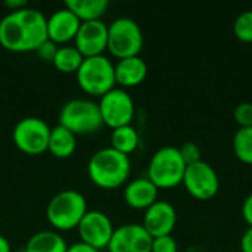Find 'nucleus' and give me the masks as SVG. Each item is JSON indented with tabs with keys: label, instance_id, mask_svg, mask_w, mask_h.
<instances>
[{
	"label": "nucleus",
	"instance_id": "nucleus-1",
	"mask_svg": "<svg viewBox=\"0 0 252 252\" xmlns=\"http://www.w3.org/2000/svg\"><path fill=\"white\" fill-rule=\"evenodd\" d=\"M47 37V18L43 12L24 7L9 12L0 21V44L10 52H35Z\"/></svg>",
	"mask_w": 252,
	"mask_h": 252
},
{
	"label": "nucleus",
	"instance_id": "nucleus-2",
	"mask_svg": "<svg viewBox=\"0 0 252 252\" xmlns=\"http://www.w3.org/2000/svg\"><path fill=\"white\" fill-rule=\"evenodd\" d=\"M131 173L130 158L114 148L99 149L87 164L90 180L102 189H117L123 186Z\"/></svg>",
	"mask_w": 252,
	"mask_h": 252
},
{
	"label": "nucleus",
	"instance_id": "nucleus-3",
	"mask_svg": "<svg viewBox=\"0 0 252 252\" xmlns=\"http://www.w3.org/2000/svg\"><path fill=\"white\" fill-rule=\"evenodd\" d=\"M87 211V201L84 195L74 189H65L58 192L49 201L46 217L52 227L65 232L77 229Z\"/></svg>",
	"mask_w": 252,
	"mask_h": 252
},
{
	"label": "nucleus",
	"instance_id": "nucleus-4",
	"mask_svg": "<svg viewBox=\"0 0 252 252\" xmlns=\"http://www.w3.org/2000/svg\"><path fill=\"white\" fill-rule=\"evenodd\" d=\"M186 167L179 148L164 146L152 155L146 177L158 189H173L183 183Z\"/></svg>",
	"mask_w": 252,
	"mask_h": 252
},
{
	"label": "nucleus",
	"instance_id": "nucleus-5",
	"mask_svg": "<svg viewBox=\"0 0 252 252\" xmlns=\"http://www.w3.org/2000/svg\"><path fill=\"white\" fill-rule=\"evenodd\" d=\"M80 89L92 96L102 97L115 87V65L105 55L84 58L75 72Z\"/></svg>",
	"mask_w": 252,
	"mask_h": 252
},
{
	"label": "nucleus",
	"instance_id": "nucleus-6",
	"mask_svg": "<svg viewBox=\"0 0 252 252\" xmlns=\"http://www.w3.org/2000/svg\"><path fill=\"white\" fill-rule=\"evenodd\" d=\"M59 124L77 134H92L102 128L99 105L89 99H71L59 111Z\"/></svg>",
	"mask_w": 252,
	"mask_h": 252
},
{
	"label": "nucleus",
	"instance_id": "nucleus-7",
	"mask_svg": "<svg viewBox=\"0 0 252 252\" xmlns=\"http://www.w3.org/2000/svg\"><path fill=\"white\" fill-rule=\"evenodd\" d=\"M143 49V32L139 24L121 16L108 25V50L118 59L139 56Z\"/></svg>",
	"mask_w": 252,
	"mask_h": 252
},
{
	"label": "nucleus",
	"instance_id": "nucleus-8",
	"mask_svg": "<svg viewBox=\"0 0 252 252\" xmlns=\"http://www.w3.org/2000/svg\"><path fill=\"white\" fill-rule=\"evenodd\" d=\"M49 124L38 117H27L16 123L12 139L15 146L27 155H41L49 148Z\"/></svg>",
	"mask_w": 252,
	"mask_h": 252
},
{
	"label": "nucleus",
	"instance_id": "nucleus-9",
	"mask_svg": "<svg viewBox=\"0 0 252 252\" xmlns=\"http://www.w3.org/2000/svg\"><path fill=\"white\" fill-rule=\"evenodd\" d=\"M99 111L103 126L114 128L130 126L134 118L133 97L121 87H114L99 100Z\"/></svg>",
	"mask_w": 252,
	"mask_h": 252
},
{
	"label": "nucleus",
	"instance_id": "nucleus-10",
	"mask_svg": "<svg viewBox=\"0 0 252 252\" xmlns=\"http://www.w3.org/2000/svg\"><path fill=\"white\" fill-rule=\"evenodd\" d=\"M183 186L188 193L195 199L210 201L219 193L220 179L211 164L199 161L186 167Z\"/></svg>",
	"mask_w": 252,
	"mask_h": 252
},
{
	"label": "nucleus",
	"instance_id": "nucleus-11",
	"mask_svg": "<svg viewBox=\"0 0 252 252\" xmlns=\"http://www.w3.org/2000/svg\"><path fill=\"white\" fill-rule=\"evenodd\" d=\"M77 229H78L81 242L99 251L103 248H108L109 241L115 230L111 219L99 210L87 211Z\"/></svg>",
	"mask_w": 252,
	"mask_h": 252
},
{
	"label": "nucleus",
	"instance_id": "nucleus-12",
	"mask_svg": "<svg viewBox=\"0 0 252 252\" xmlns=\"http://www.w3.org/2000/svg\"><path fill=\"white\" fill-rule=\"evenodd\" d=\"M74 46L83 58L103 55L108 49V25L102 19L81 22L74 38Z\"/></svg>",
	"mask_w": 252,
	"mask_h": 252
},
{
	"label": "nucleus",
	"instance_id": "nucleus-13",
	"mask_svg": "<svg viewBox=\"0 0 252 252\" xmlns=\"http://www.w3.org/2000/svg\"><path fill=\"white\" fill-rule=\"evenodd\" d=\"M152 236L145 230L142 224L130 223L123 224L114 230L109 241V252H151Z\"/></svg>",
	"mask_w": 252,
	"mask_h": 252
},
{
	"label": "nucleus",
	"instance_id": "nucleus-14",
	"mask_svg": "<svg viewBox=\"0 0 252 252\" xmlns=\"http://www.w3.org/2000/svg\"><path fill=\"white\" fill-rule=\"evenodd\" d=\"M177 224V211L168 201H157L143 214L142 226L152 238L168 236Z\"/></svg>",
	"mask_w": 252,
	"mask_h": 252
},
{
	"label": "nucleus",
	"instance_id": "nucleus-15",
	"mask_svg": "<svg viewBox=\"0 0 252 252\" xmlns=\"http://www.w3.org/2000/svg\"><path fill=\"white\" fill-rule=\"evenodd\" d=\"M80 25L81 21L68 7L58 9L47 18V37L58 46H65L75 38Z\"/></svg>",
	"mask_w": 252,
	"mask_h": 252
},
{
	"label": "nucleus",
	"instance_id": "nucleus-16",
	"mask_svg": "<svg viewBox=\"0 0 252 252\" xmlns=\"http://www.w3.org/2000/svg\"><path fill=\"white\" fill-rule=\"evenodd\" d=\"M159 189L148 179L139 177L127 183L124 189V201L134 210H148L158 201Z\"/></svg>",
	"mask_w": 252,
	"mask_h": 252
},
{
	"label": "nucleus",
	"instance_id": "nucleus-17",
	"mask_svg": "<svg viewBox=\"0 0 252 252\" xmlns=\"http://www.w3.org/2000/svg\"><path fill=\"white\" fill-rule=\"evenodd\" d=\"M148 65L140 56L118 59L115 63V83L121 87H136L145 81Z\"/></svg>",
	"mask_w": 252,
	"mask_h": 252
},
{
	"label": "nucleus",
	"instance_id": "nucleus-18",
	"mask_svg": "<svg viewBox=\"0 0 252 252\" xmlns=\"http://www.w3.org/2000/svg\"><path fill=\"white\" fill-rule=\"evenodd\" d=\"M77 148V139L75 134L71 133L68 128L58 124L50 130V137H49V148L47 151L56 157V158H69Z\"/></svg>",
	"mask_w": 252,
	"mask_h": 252
},
{
	"label": "nucleus",
	"instance_id": "nucleus-19",
	"mask_svg": "<svg viewBox=\"0 0 252 252\" xmlns=\"http://www.w3.org/2000/svg\"><path fill=\"white\" fill-rule=\"evenodd\" d=\"M66 248L68 245L59 233L52 230H41L28 239L25 252H66Z\"/></svg>",
	"mask_w": 252,
	"mask_h": 252
},
{
	"label": "nucleus",
	"instance_id": "nucleus-20",
	"mask_svg": "<svg viewBox=\"0 0 252 252\" xmlns=\"http://www.w3.org/2000/svg\"><path fill=\"white\" fill-rule=\"evenodd\" d=\"M68 7L81 22L100 19L109 7L108 0H66Z\"/></svg>",
	"mask_w": 252,
	"mask_h": 252
},
{
	"label": "nucleus",
	"instance_id": "nucleus-21",
	"mask_svg": "<svg viewBox=\"0 0 252 252\" xmlns=\"http://www.w3.org/2000/svg\"><path fill=\"white\" fill-rule=\"evenodd\" d=\"M139 140V133L131 124L114 128L111 133V148L127 157L137 149Z\"/></svg>",
	"mask_w": 252,
	"mask_h": 252
},
{
	"label": "nucleus",
	"instance_id": "nucleus-22",
	"mask_svg": "<svg viewBox=\"0 0 252 252\" xmlns=\"http://www.w3.org/2000/svg\"><path fill=\"white\" fill-rule=\"evenodd\" d=\"M83 55L78 52V49L75 46H59L52 63L55 65V68L63 74H75L80 68V65L83 63Z\"/></svg>",
	"mask_w": 252,
	"mask_h": 252
},
{
	"label": "nucleus",
	"instance_id": "nucleus-23",
	"mask_svg": "<svg viewBox=\"0 0 252 252\" xmlns=\"http://www.w3.org/2000/svg\"><path fill=\"white\" fill-rule=\"evenodd\" d=\"M233 152L241 162L252 165V127L238 128L233 136Z\"/></svg>",
	"mask_w": 252,
	"mask_h": 252
},
{
	"label": "nucleus",
	"instance_id": "nucleus-24",
	"mask_svg": "<svg viewBox=\"0 0 252 252\" xmlns=\"http://www.w3.org/2000/svg\"><path fill=\"white\" fill-rule=\"evenodd\" d=\"M233 32L242 43H252V10L242 12L233 24Z\"/></svg>",
	"mask_w": 252,
	"mask_h": 252
},
{
	"label": "nucleus",
	"instance_id": "nucleus-25",
	"mask_svg": "<svg viewBox=\"0 0 252 252\" xmlns=\"http://www.w3.org/2000/svg\"><path fill=\"white\" fill-rule=\"evenodd\" d=\"M235 121L239 126V128L252 127V103L251 102H242L236 106L233 112Z\"/></svg>",
	"mask_w": 252,
	"mask_h": 252
},
{
	"label": "nucleus",
	"instance_id": "nucleus-26",
	"mask_svg": "<svg viewBox=\"0 0 252 252\" xmlns=\"http://www.w3.org/2000/svg\"><path fill=\"white\" fill-rule=\"evenodd\" d=\"M179 151H180V155H182L183 161L186 162V165H190V164H195V162L202 161L201 159V149H199V146L195 142H186V143H183L179 148Z\"/></svg>",
	"mask_w": 252,
	"mask_h": 252
},
{
	"label": "nucleus",
	"instance_id": "nucleus-27",
	"mask_svg": "<svg viewBox=\"0 0 252 252\" xmlns=\"http://www.w3.org/2000/svg\"><path fill=\"white\" fill-rule=\"evenodd\" d=\"M179 245L176 239L168 235V236H159L152 239V248L151 252H177Z\"/></svg>",
	"mask_w": 252,
	"mask_h": 252
},
{
	"label": "nucleus",
	"instance_id": "nucleus-28",
	"mask_svg": "<svg viewBox=\"0 0 252 252\" xmlns=\"http://www.w3.org/2000/svg\"><path fill=\"white\" fill-rule=\"evenodd\" d=\"M58 49H59V46L56 44V43H53V41H50V40H46L35 52H37V55L40 56V59H43V61H53V58H55V55H56V52H58Z\"/></svg>",
	"mask_w": 252,
	"mask_h": 252
},
{
	"label": "nucleus",
	"instance_id": "nucleus-29",
	"mask_svg": "<svg viewBox=\"0 0 252 252\" xmlns=\"http://www.w3.org/2000/svg\"><path fill=\"white\" fill-rule=\"evenodd\" d=\"M242 217L245 220V223L248 224V227H252V193H250L245 201L242 202Z\"/></svg>",
	"mask_w": 252,
	"mask_h": 252
},
{
	"label": "nucleus",
	"instance_id": "nucleus-30",
	"mask_svg": "<svg viewBox=\"0 0 252 252\" xmlns=\"http://www.w3.org/2000/svg\"><path fill=\"white\" fill-rule=\"evenodd\" d=\"M241 251L252 252V227H248L241 238Z\"/></svg>",
	"mask_w": 252,
	"mask_h": 252
},
{
	"label": "nucleus",
	"instance_id": "nucleus-31",
	"mask_svg": "<svg viewBox=\"0 0 252 252\" xmlns=\"http://www.w3.org/2000/svg\"><path fill=\"white\" fill-rule=\"evenodd\" d=\"M66 252H100L99 250L84 244V242H77V244H72L71 247L66 248Z\"/></svg>",
	"mask_w": 252,
	"mask_h": 252
},
{
	"label": "nucleus",
	"instance_id": "nucleus-32",
	"mask_svg": "<svg viewBox=\"0 0 252 252\" xmlns=\"http://www.w3.org/2000/svg\"><path fill=\"white\" fill-rule=\"evenodd\" d=\"M4 6L9 7L10 12H15V10H19V9L27 7V1L25 0H6L4 1Z\"/></svg>",
	"mask_w": 252,
	"mask_h": 252
},
{
	"label": "nucleus",
	"instance_id": "nucleus-33",
	"mask_svg": "<svg viewBox=\"0 0 252 252\" xmlns=\"http://www.w3.org/2000/svg\"><path fill=\"white\" fill-rule=\"evenodd\" d=\"M0 252H12L9 241L3 235H0Z\"/></svg>",
	"mask_w": 252,
	"mask_h": 252
}]
</instances>
